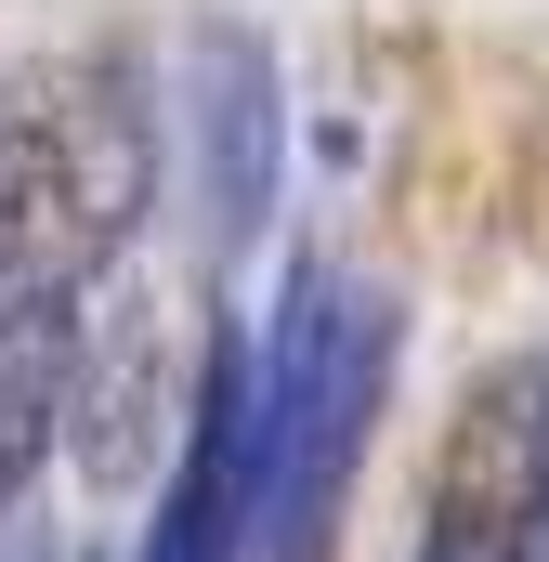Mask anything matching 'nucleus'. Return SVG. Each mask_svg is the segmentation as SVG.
Returning <instances> with one entry per match:
<instances>
[{
  "mask_svg": "<svg viewBox=\"0 0 549 562\" xmlns=\"http://www.w3.org/2000/svg\"><path fill=\"white\" fill-rule=\"evenodd\" d=\"M393 380V301L340 262H301L262 340V562H327Z\"/></svg>",
  "mask_w": 549,
  "mask_h": 562,
  "instance_id": "obj_1",
  "label": "nucleus"
},
{
  "mask_svg": "<svg viewBox=\"0 0 549 562\" xmlns=\"http://www.w3.org/2000/svg\"><path fill=\"white\" fill-rule=\"evenodd\" d=\"M157 196V132H144L119 66H26L0 92V276L79 288L119 262Z\"/></svg>",
  "mask_w": 549,
  "mask_h": 562,
  "instance_id": "obj_2",
  "label": "nucleus"
},
{
  "mask_svg": "<svg viewBox=\"0 0 549 562\" xmlns=\"http://www.w3.org/2000/svg\"><path fill=\"white\" fill-rule=\"evenodd\" d=\"M418 562H549V380H497L445 445Z\"/></svg>",
  "mask_w": 549,
  "mask_h": 562,
  "instance_id": "obj_3",
  "label": "nucleus"
},
{
  "mask_svg": "<svg viewBox=\"0 0 549 562\" xmlns=\"http://www.w3.org/2000/svg\"><path fill=\"white\" fill-rule=\"evenodd\" d=\"M262 537V367L249 340L223 327L210 340V380H197V419H183V471L157 497V537L144 562H249Z\"/></svg>",
  "mask_w": 549,
  "mask_h": 562,
  "instance_id": "obj_4",
  "label": "nucleus"
},
{
  "mask_svg": "<svg viewBox=\"0 0 549 562\" xmlns=\"http://www.w3.org/2000/svg\"><path fill=\"white\" fill-rule=\"evenodd\" d=\"M66 393H79V314H66V288H13L0 301V510L53 458Z\"/></svg>",
  "mask_w": 549,
  "mask_h": 562,
  "instance_id": "obj_5",
  "label": "nucleus"
}]
</instances>
